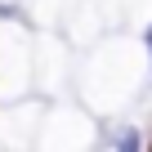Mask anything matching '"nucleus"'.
Returning <instances> with one entry per match:
<instances>
[{"mask_svg":"<svg viewBox=\"0 0 152 152\" xmlns=\"http://www.w3.org/2000/svg\"><path fill=\"white\" fill-rule=\"evenodd\" d=\"M148 143H152V139H148Z\"/></svg>","mask_w":152,"mask_h":152,"instance_id":"f257e3e1","label":"nucleus"}]
</instances>
